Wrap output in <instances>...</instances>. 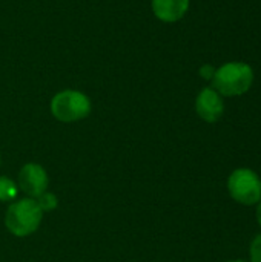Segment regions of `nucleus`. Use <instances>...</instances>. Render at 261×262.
<instances>
[{"label": "nucleus", "mask_w": 261, "mask_h": 262, "mask_svg": "<svg viewBox=\"0 0 261 262\" xmlns=\"http://www.w3.org/2000/svg\"><path fill=\"white\" fill-rule=\"evenodd\" d=\"M255 218H257V223H258V226L261 227V200L258 201V204H257V209H255Z\"/></svg>", "instance_id": "f8f14e48"}, {"label": "nucleus", "mask_w": 261, "mask_h": 262, "mask_svg": "<svg viewBox=\"0 0 261 262\" xmlns=\"http://www.w3.org/2000/svg\"><path fill=\"white\" fill-rule=\"evenodd\" d=\"M35 201H37V204H38V207L42 209L43 213L45 212H52V210H55L58 207L57 195L52 193V192H48V190L45 193H42L38 198H35Z\"/></svg>", "instance_id": "1a4fd4ad"}, {"label": "nucleus", "mask_w": 261, "mask_h": 262, "mask_svg": "<svg viewBox=\"0 0 261 262\" xmlns=\"http://www.w3.org/2000/svg\"><path fill=\"white\" fill-rule=\"evenodd\" d=\"M226 262H249V261H245V259H231V261H226Z\"/></svg>", "instance_id": "ddd939ff"}, {"label": "nucleus", "mask_w": 261, "mask_h": 262, "mask_svg": "<svg viewBox=\"0 0 261 262\" xmlns=\"http://www.w3.org/2000/svg\"><path fill=\"white\" fill-rule=\"evenodd\" d=\"M0 164H2V157H0Z\"/></svg>", "instance_id": "4468645a"}, {"label": "nucleus", "mask_w": 261, "mask_h": 262, "mask_svg": "<svg viewBox=\"0 0 261 262\" xmlns=\"http://www.w3.org/2000/svg\"><path fill=\"white\" fill-rule=\"evenodd\" d=\"M225 97L212 86L203 88L195 98V112L206 123H217L225 114Z\"/></svg>", "instance_id": "423d86ee"}, {"label": "nucleus", "mask_w": 261, "mask_h": 262, "mask_svg": "<svg viewBox=\"0 0 261 262\" xmlns=\"http://www.w3.org/2000/svg\"><path fill=\"white\" fill-rule=\"evenodd\" d=\"M249 262H261V233H258L249 246Z\"/></svg>", "instance_id": "9d476101"}, {"label": "nucleus", "mask_w": 261, "mask_h": 262, "mask_svg": "<svg viewBox=\"0 0 261 262\" xmlns=\"http://www.w3.org/2000/svg\"><path fill=\"white\" fill-rule=\"evenodd\" d=\"M215 71H217V68H215L214 64L206 63V64H202V66H200L198 75H200L203 80H206V81H212V78H214V75H215Z\"/></svg>", "instance_id": "9b49d317"}, {"label": "nucleus", "mask_w": 261, "mask_h": 262, "mask_svg": "<svg viewBox=\"0 0 261 262\" xmlns=\"http://www.w3.org/2000/svg\"><path fill=\"white\" fill-rule=\"evenodd\" d=\"M52 117L60 123H75L89 117L92 103L89 97L75 89H65L51 98L49 104Z\"/></svg>", "instance_id": "7ed1b4c3"}, {"label": "nucleus", "mask_w": 261, "mask_h": 262, "mask_svg": "<svg viewBox=\"0 0 261 262\" xmlns=\"http://www.w3.org/2000/svg\"><path fill=\"white\" fill-rule=\"evenodd\" d=\"M191 0H151V8L155 15L163 23H175L182 20L189 11Z\"/></svg>", "instance_id": "0eeeda50"}, {"label": "nucleus", "mask_w": 261, "mask_h": 262, "mask_svg": "<svg viewBox=\"0 0 261 262\" xmlns=\"http://www.w3.org/2000/svg\"><path fill=\"white\" fill-rule=\"evenodd\" d=\"M255 80L254 68L246 61H228L217 68L212 88L222 97H240L249 92Z\"/></svg>", "instance_id": "f257e3e1"}, {"label": "nucleus", "mask_w": 261, "mask_h": 262, "mask_svg": "<svg viewBox=\"0 0 261 262\" xmlns=\"http://www.w3.org/2000/svg\"><path fill=\"white\" fill-rule=\"evenodd\" d=\"M229 196L245 207L257 206L261 200V177L249 167H238L228 177Z\"/></svg>", "instance_id": "20e7f679"}, {"label": "nucleus", "mask_w": 261, "mask_h": 262, "mask_svg": "<svg viewBox=\"0 0 261 262\" xmlns=\"http://www.w3.org/2000/svg\"><path fill=\"white\" fill-rule=\"evenodd\" d=\"M17 186L28 198H38L48 190L49 186V177L46 169L37 163L23 164L18 170Z\"/></svg>", "instance_id": "39448f33"}, {"label": "nucleus", "mask_w": 261, "mask_h": 262, "mask_svg": "<svg viewBox=\"0 0 261 262\" xmlns=\"http://www.w3.org/2000/svg\"><path fill=\"white\" fill-rule=\"evenodd\" d=\"M43 212L34 198H22L9 204L5 213L8 232L17 238H26L35 233L42 224Z\"/></svg>", "instance_id": "f03ea898"}, {"label": "nucleus", "mask_w": 261, "mask_h": 262, "mask_svg": "<svg viewBox=\"0 0 261 262\" xmlns=\"http://www.w3.org/2000/svg\"><path fill=\"white\" fill-rule=\"evenodd\" d=\"M18 193V186L9 177L0 175V203L14 201Z\"/></svg>", "instance_id": "6e6552de"}]
</instances>
